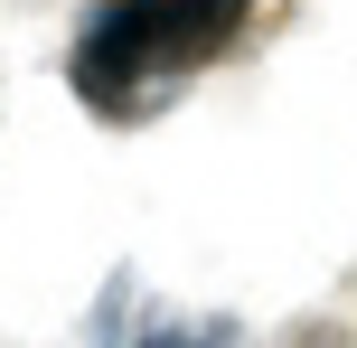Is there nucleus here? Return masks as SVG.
<instances>
[{"label": "nucleus", "instance_id": "f03ea898", "mask_svg": "<svg viewBox=\"0 0 357 348\" xmlns=\"http://www.w3.org/2000/svg\"><path fill=\"white\" fill-rule=\"evenodd\" d=\"M142 348H245L235 330H160V339H142Z\"/></svg>", "mask_w": 357, "mask_h": 348}, {"label": "nucleus", "instance_id": "f257e3e1", "mask_svg": "<svg viewBox=\"0 0 357 348\" xmlns=\"http://www.w3.org/2000/svg\"><path fill=\"white\" fill-rule=\"evenodd\" d=\"M245 19L254 0H104L66 47V85L123 123V113L160 104L169 85H188L197 66H216L245 38Z\"/></svg>", "mask_w": 357, "mask_h": 348}]
</instances>
